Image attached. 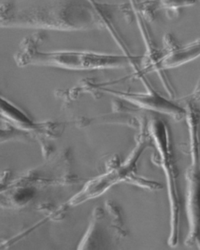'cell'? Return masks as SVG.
Instances as JSON below:
<instances>
[{
    "label": "cell",
    "instance_id": "1",
    "mask_svg": "<svg viewBox=\"0 0 200 250\" xmlns=\"http://www.w3.org/2000/svg\"><path fill=\"white\" fill-rule=\"evenodd\" d=\"M141 57L130 58L125 55L100 53L91 51L62 50L39 52L34 50L28 59L37 65L55 67L70 71H99L119 69L132 66L138 71Z\"/></svg>",
    "mask_w": 200,
    "mask_h": 250
},
{
    "label": "cell",
    "instance_id": "2",
    "mask_svg": "<svg viewBox=\"0 0 200 250\" xmlns=\"http://www.w3.org/2000/svg\"><path fill=\"white\" fill-rule=\"evenodd\" d=\"M200 51L199 39L183 46L176 45L172 49L162 52L155 70L163 71L183 65L197 59L200 57Z\"/></svg>",
    "mask_w": 200,
    "mask_h": 250
},
{
    "label": "cell",
    "instance_id": "3",
    "mask_svg": "<svg viewBox=\"0 0 200 250\" xmlns=\"http://www.w3.org/2000/svg\"><path fill=\"white\" fill-rule=\"evenodd\" d=\"M142 80L145 83L144 84H146V86H147V89H148V93H128V92L106 90V89H103V90L108 92V93H112V94L115 95L118 97L126 99V100L134 102L137 104L144 106L145 107L157 109L156 110L163 111V112L164 111H170V112H173L174 111L177 112H180V109L166 101L164 98L162 97L159 93L153 90V89H152L145 79L143 78Z\"/></svg>",
    "mask_w": 200,
    "mask_h": 250
},
{
    "label": "cell",
    "instance_id": "4",
    "mask_svg": "<svg viewBox=\"0 0 200 250\" xmlns=\"http://www.w3.org/2000/svg\"><path fill=\"white\" fill-rule=\"evenodd\" d=\"M159 10H166L167 14L176 15L181 8L193 6L197 0H156Z\"/></svg>",
    "mask_w": 200,
    "mask_h": 250
},
{
    "label": "cell",
    "instance_id": "5",
    "mask_svg": "<svg viewBox=\"0 0 200 250\" xmlns=\"http://www.w3.org/2000/svg\"><path fill=\"white\" fill-rule=\"evenodd\" d=\"M27 137V132L18 128H0V143L13 140H24Z\"/></svg>",
    "mask_w": 200,
    "mask_h": 250
}]
</instances>
